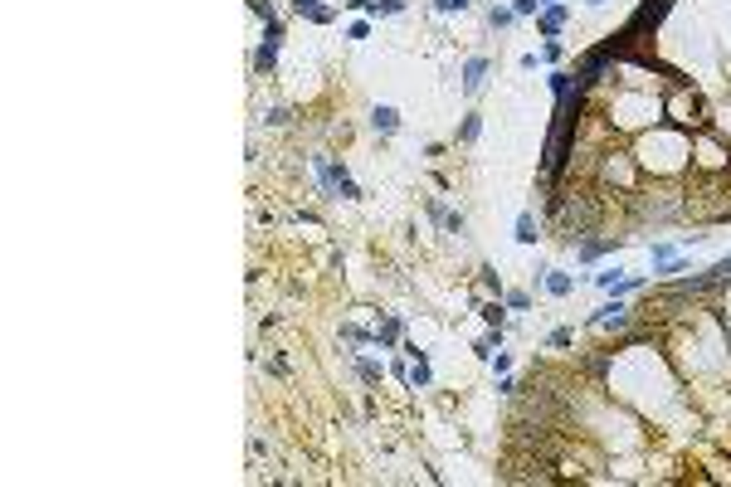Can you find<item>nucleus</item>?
<instances>
[{"instance_id": "nucleus-1", "label": "nucleus", "mask_w": 731, "mask_h": 487, "mask_svg": "<svg viewBox=\"0 0 731 487\" xmlns=\"http://www.w3.org/2000/svg\"><path fill=\"white\" fill-rule=\"evenodd\" d=\"M312 171H317V186H322V195H342V200H361V186H356L352 176H347V166H337V161H327V156H312Z\"/></svg>"}, {"instance_id": "nucleus-2", "label": "nucleus", "mask_w": 731, "mask_h": 487, "mask_svg": "<svg viewBox=\"0 0 731 487\" xmlns=\"http://www.w3.org/2000/svg\"><path fill=\"white\" fill-rule=\"evenodd\" d=\"M278 44H283V25H278V20H269L264 44L254 49V74H273V64H278Z\"/></svg>"}, {"instance_id": "nucleus-3", "label": "nucleus", "mask_w": 731, "mask_h": 487, "mask_svg": "<svg viewBox=\"0 0 731 487\" xmlns=\"http://www.w3.org/2000/svg\"><path fill=\"white\" fill-rule=\"evenodd\" d=\"M570 20V5H546L542 10V20H537V29H542V39H556V29Z\"/></svg>"}, {"instance_id": "nucleus-4", "label": "nucleus", "mask_w": 731, "mask_h": 487, "mask_svg": "<svg viewBox=\"0 0 731 487\" xmlns=\"http://www.w3.org/2000/svg\"><path fill=\"white\" fill-rule=\"evenodd\" d=\"M371 127L385 132V136H395V132H400V112L390 108V103H376V108H371Z\"/></svg>"}, {"instance_id": "nucleus-5", "label": "nucleus", "mask_w": 731, "mask_h": 487, "mask_svg": "<svg viewBox=\"0 0 731 487\" xmlns=\"http://www.w3.org/2000/svg\"><path fill=\"white\" fill-rule=\"evenodd\" d=\"M483 79H487V59L473 54L468 64H463V93H478V88H483Z\"/></svg>"}, {"instance_id": "nucleus-6", "label": "nucleus", "mask_w": 731, "mask_h": 487, "mask_svg": "<svg viewBox=\"0 0 731 487\" xmlns=\"http://www.w3.org/2000/svg\"><path fill=\"white\" fill-rule=\"evenodd\" d=\"M342 5L366 10V15H400V10H405V0H342Z\"/></svg>"}, {"instance_id": "nucleus-7", "label": "nucleus", "mask_w": 731, "mask_h": 487, "mask_svg": "<svg viewBox=\"0 0 731 487\" xmlns=\"http://www.w3.org/2000/svg\"><path fill=\"white\" fill-rule=\"evenodd\" d=\"M400 336H405V322H400V317H385V322L376 326V346H385V351L400 346Z\"/></svg>"}, {"instance_id": "nucleus-8", "label": "nucleus", "mask_w": 731, "mask_h": 487, "mask_svg": "<svg viewBox=\"0 0 731 487\" xmlns=\"http://www.w3.org/2000/svg\"><path fill=\"white\" fill-rule=\"evenodd\" d=\"M610 248H620V239H580L575 258H580V263H595L600 253H610Z\"/></svg>"}, {"instance_id": "nucleus-9", "label": "nucleus", "mask_w": 731, "mask_h": 487, "mask_svg": "<svg viewBox=\"0 0 731 487\" xmlns=\"http://www.w3.org/2000/svg\"><path fill=\"white\" fill-rule=\"evenodd\" d=\"M293 10H298V15H307L312 25H332V20H337V15L327 10L322 0H293Z\"/></svg>"}, {"instance_id": "nucleus-10", "label": "nucleus", "mask_w": 731, "mask_h": 487, "mask_svg": "<svg viewBox=\"0 0 731 487\" xmlns=\"http://www.w3.org/2000/svg\"><path fill=\"white\" fill-rule=\"evenodd\" d=\"M424 385H434L429 356H414V371H409V390H424Z\"/></svg>"}, {"instance_id": "nucleus-11", "label": "nucleus", "mask_w": 731, "mask_h": 487, "mask_svg": "<svg viewBox=\"0 0 731 487\" xmlns=\"http://www.w3.org/2000/svg\"><path fill=\"white\" fill-rule=\"evenodd\" d=\"M483 136V112H463L459 122V141H478Z\"/></svg>"}, {"instance_id": "nucleus-12", "label": "nucleus", "mask_w": 731, "mask_h": 487, "mask_svg": "<svg viewBox=\"0 0 731 487\" xmlns=\"http://www.w3.org/2000/svg\"><path fill=\"white\" fill-rule=\"evenodd\" d=\"M570 288H575V278H570V273H561V268H551V273H546V293H556V298H566Z\"/></svg>"}, {"instance_id": "nucleus-13", "label": "nucleus", "mask_w": 731, "mask_h": 487, "mask_svg": "<svg viewBox=\"0 0 731 487\" xmlns=\"http://www.w3.org/2000/svg\"><path fill=\"white\" fill-rule=\"evenodd\" d=\"M517 244H537V215L532 210L517 215Z\"/></svg>"}, {"instance_id": "nucleus-14", "label": "nucleus", "mask_w": 731, "mask_h": 487, "mask_svg": "<svg viewBox=\"0 0 731 487\" xmlns=\"http://www.w3.org/2000/svg\"><path fill=\"white\" fill-rule=\"evenodd\" d=\"M478 312H483L487 326H502V322H507V302H502V298H497V302H483Z\"/></svg>"}, {"instance_id": "nucleus-15", "label": "nucleus", "mask_w": 731, "mask_h": 487, "mask_svg": "<svg viewBox=\"0 0 731 487\" xmlns=\"http://www.w3.org/2000/svg\"><path fill=\"white\" fill-rule=\"evenodd\" d=\"M502 302H507L512 312H527V307H532V293H522V288H507V293H502Z\"/></svg>"}, {"instance_id": "nucleus-16", "label": "nucleus", "mask_w": 731, "mask_h": 487, "mask_svg": "<svg viewBox=\"0 0 731 487\" xmlns=\"http://www.w3.org/2000/svg\"><path fill=\"white\" fill-rule=\"evenodd\" d=\"M512 20H517V10H497V5L487 10V25H492V29H507Z\"/></svg>"}, {"instance_id": "nucleus-17", "label": "nucleus", "mask_w": 731, "mask_h": 487, "mask_svg": "<svg viewBox=\"0 0 731 487\" xmlns=\"http://www.w3.org/2000/svg\"><path fill=\"white\" fill-rule=\"evenodd\" d=\"M439 224H444L449 234H463V229H468V219H463L459 210H444V219H439Z\"/></svg>"}, {"instance_id": "nucleus-18", "label": "nucleus", "mask_w": 731, "mask_h": 487, "mask_svg": "<svg viewBox=\"0 0 731 487\" xmlns=\"http://www.w3.org/2000/svg\"><path fill=\"white\" fill-rule=\"evenodd\" d=\"M356 371H361V380H366V385H376V380L385 376V371H380V361H356Z\"/></svg>"}, {"instance_id": "nucleus-19", "label": "nucleus", "mask_w": 731, "mask_h": 487, "mask_svg": "<svg viewBox=\"0 0 731 487\" xmlns=\"http://www.w3.org/2000/svg\"><path fill=\"white\" fill-rule=\"evenodd\" d=\"M468 5H473V0H434V10H439V15H463Z\"/></svg>"}, {"instance_id": "nucleus-20", "label": "nucleus", "mask_w": 731, "mask_h": 487, "mask_svg": "<svg viewBox=\"0 0 731 487\" xmlns=\"http://www.w3.org/2000/svg\"><path fill=\"white\" fill-rule=\"evenodd\" d=\"M639 288H644V278L634 273V278H620V283H615L610 293H615V298H624V293H639Z\"/></svg>"}, {"instance_id": "nucleus-21", "label": "nucleus", "mask_w": 731, "mask_h": 487, "mask_svg": "<svg viewBox=\"0 0 731 487\" xmlns=\"http://www.w3.org/2000/svg\"><path fill=\"white\" fill-rule=\"evenodd\" d=\"M551 93H556V103L570 98V74H551Z\"/></svg>"}, {"instance_id": "nucleus-22", "label": "nucleus", "mask_w": 731, "mask_h": 487, "mask_svg": "<svg viewBox=\"0 0 731 487\" xmlns=\"http://www.w3.org/2000/svg\"><path fill=\"white\" fill-rule=\"evenodd\" d=\"M570 341H575V331H570V326H556V331L546 336V346H570Z\"/></svg>"}, {"instance_id": "nucleus-23", "label": "nucleus", "mask_w": 731, "mask_h": 487, "mask_svg": "<svg viewBox=\"0 0 731 487\" xmlns=\"http://www.w3.org/2000/svg\"><path fill=\"white\" fill-rule=\"evenodd\" d=\"M561 54H566V49H561L556 39H546V44H542V59H546V64H561Z\"/></svg>"}, {"instance_id": "nucleus-24", "label": "nucleus", "mask_w": 731, "mask_h": 487, "mask_svg": "<svg viewBox=\"0 0 731 487\" xmlns=\"http://www.w3.org/2000/svg\"><path fill=\"white\" fill-rule=\"evenodd\" d=\"M668 258H677L673 244H653V263H668Z\"/></svg>"}, {"instance_id": "nucleus-25", "label": "nucleus", "mask_w": 731, "mask_h": 487, "mask_svg": "<svg viewBox=\"0 0 731 487\" xmlns=\"http://www.w3.org/2000/svg\"><path fill=\"white\" fill-rule=\"evenodd\" d=\"M512 10H517V15H537V10H542V0H512Z\"/></svg>"}, {"instance_id": "nucleus-26", "label": "nucleus", "mask_w": 731, "mask_h": 487, "mask_svg": "<svg viewBox=\"0 0 731 487\" xmlns=\"http://www.w3.org/2000/svg\"><path fill=\"white\" fill-rule=\"evenodd\" d=\"M347 39H371V25H366V20H356V25L347 29Z\"/></svg>"}, {"instance_id": "nucleus-27", "label": "nucleus", "mask_w": 731, "mask_h": 487, "mask_svg": "<svg viewBox=\"0 0 731 487\" xmlns=\"http://www.w3.org/2000/svg\"><path fill=\"white\" fill-rule=\"evenodd\" d=\"M264 122H269V127H283V122H288V108H269V117H264Z\"/></svg>"}, {"instance_id": "nucleus-28", "label": "nucleus", "mask_w": 731, "mask_h": 487, "mask_svg": "<svg viewBox=\"0 0 731 487\" xmlns=\"http://www.w3.org/2000/svg\"><path fill=\"white\" fill-rule=\"evenodd\" d=\"M492 366H497V371L507 376V371H512V356H507V351H492Z\"/></svg>"}, {"instance_id": "nucleus-29", "label": "nucleus", "mask_w": 731, "mask_h": 487, "mask_svg": "<svg viewBox=\"0 0 731 487\" xmlns=\"http://www.w3.org/2000/svg\"><path fill=\"white\" fill-rule=\"evenodd\" d=\"M249 10H254V15H264V20H273V5H269V0H249Z\"/></svg>"}, {"instance_id": "nucleus-30", "label": "nucleus", "mask_w": 731, "mask_h": 487, "mask_svg": "<svg viewBox=\"0 0 731 487\" xmlns=\"http://www.w3.org/2000/svg\"><path fill=\"white\" fill-rule=\"evenodd\" d=\"M546 5H561V0H542V10H546Z\"/></svg>"}, {"instance_id": "nucleus-31", "label": "nucleus", "mask_w": 731, "mask_h": 487, "mask_svg": "<svg viewBox=\"0 0 731 487\" xmlns=\"http://www.w3.org/2000/svg\"><path fill=\"white\" fill-rule=\"evenodd\" d=\"M590 5H605V0H590Z\"/></svg>"}]
</instances>
